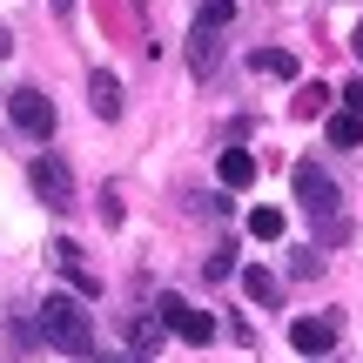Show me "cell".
Segmentation results:
<instances>
[{
	"instance_id": "19",
	"label": "cell",
	"mask_w": 363,
	"mask_h": 363,
	"mask_svg": "<svg viewBox=\"0 0 363 363\" xmlns=\"http://www.w3.org/2000/svg\"><path fill=\"white\" fill-rule=\"evenodd\" d=\"M337 94H343V108H350V115H363V74H357V81H343Z\"/></svg>"
},
{
	"instance_id": "11",
	"label": "cell",
	"mask_w": 363,
	"mask_h": 363,
	"mask_svg": "<svg viewBox=\"0 0 363 363\" xmlns=\"http://www.w3.org/2000/svg\"><path fill=\"white\" fill-rule=\"evenodd\" d=\"M216 61H222V34L195 21V34H189V67H195V74H208Z\"/></svg>"
},
{
	"instance_id": "14",
	"label": "cell",
	"mask_w": 363,
	"mask_h": 363,
	"mask_svg": "<svg viewBox=\"0 0 363 363\" xmlns=\"http://www.w3.org/2000/svg\"><path fill=\"white\" fill-rule=\"evenodd\" d=\"M128 343H135V357H142V363H155L162 357V323H148V316H142V323H128Z\"/></svg>"
},
{
	"instance_id": "7",
	"label": "cell",
	"mask_w": 363,
	"mask_h": 363,
	"mask_svg": "<svg viewBox=\"0 0 363 363\" xmlns=\"http://www.w3.org/2000/svg\"><path fill=\"white\" fill-rule=\"evenodd\" d=\"M88 108H94L101 121H115V115H121V81L108 74V67H94V74H88Z\"/></svg>"
},
{
	"instance_id": "5",
	"label": "cell",
	"mask_w": 363,
	"mask_h": 363,
	"mask_svg": "<svg viewBox=\"0 0 363 363\" xmlns=\"http://www.w3.org/2000/svg\"><path fill=\"white\" fill-rule=\"evenodd\" d=\"M7 121H13L21 135H34V142H48V135H54V101H48L40 88H13V94H7Z\"/></svg>"
},
{
	"instance_id": "6",
	"label": "cell",
	"mask_w": 363,
	"mask_h": 363,
	"mask_svg": "<svg viewBox=\"0 0 363 363\" xmlns=\"http://www.w3.org/2000/svg\"><path fill=\"white\" fill-rule=\"evenodd\" d=\"M289 343H296L303 357H330L337 350V323H330V316H296V323H289Z\"/></svg>"
},
{
	"instance_id": "1",
	"label": "cell",
	"mask_w": 363,
	"mask_h": 363,
	"mask_svg": "<svg viewBox=\"0 0 363 363\" xmlns=\"http://www.w3.org/2000/svg\"><path fill=\"white\" fill-rule=\"evenodd\" d=\"M40 337L67 357H94V316L81 310V296H48L40 303Z\"/></svg>"
},
{
	"instance_id": "13",
	"label": "cell",
	"mask_w": 363,
	"mask_h": 363,
	"mask_svg": "<svg viewBox=\"0 0 363 363\" xmlns=\"http://www.w3.org/2000/svg\"><path fill=\"white\" fill-rule=\"evenodd\" d=\"M323 135H330V148H363V115H350V108H337Z\"/></svg>"
},
{
	"instance_id": "16",
	"label": "cell",
	"mask_w": 363,
	"mask_h": 363,
	"mask_svg": "<svg viewBox=\"0 0 363 363\" xmlns=\"http://www.w3.org/2000/svg\"><path fill=\"white\" fill-rule=\"evenodd\" d=\"M229 21H235V0H202V27H216V34H222Z\"/></svg>"
},
{
	"instance_id": "21",
	"label": "cell",
	"mask_w": 363,
	"mask_h": 363,
	"mask_svg": "<svg viewBox=\"0 0 363 363\" xmlns=\"http://www.w3.org/2000/svg\"><path fill=\"white\" fill-rule=\"evenodd\" d=\"M350 48H357V61H363V21H357V34H350Z\"/></svg>"
},
{
	"instance_id": "20",
	"label": "cell",
	"mask_w": 363,
	"mask_h": 363,
	"mask_svg": "<svg viewBox=\"0 0 363 363\" xmlns=\"http://www.w3.org/2000/svg\"><path fill=\"white\" fill-rule=\"evenodd\" d=\"M7 54H13V34H7V27H0V61H7Z\"/></svg>"
},
{
	"instance_id": "4",
	"label": "cell",
	"mask_w": 363,
	"mask_h": 363,
	"mask_svg": "<svg viewBox=\"0 0 363 363\" xmlns=\"http://www.w3.org/2000/svg\"><path fill=\"white\" fill-rule=\"evenodd\" d=\"M27 182H34V195L54 208V216H67V208H74V169H67L61 155H34Z\"/></svg>"
},
{
	"instance_id": "15",
	"label": "cell",
	"mask_w": 363,
	"mask_h": 363,
	"mask_svg": "<svg viewBox=\"0 0 363 363\" xmlns=\"http://www.w3.org/2000/svg\"><path fill=\"white\" fill-rule=\"evenodd\" d=\"M249 235L276 242V235H283V208H249Z\"/></svg>"
},
{
	"instance_id": "9",
	"label": "cell",
	"mask_w": 363,
	"mask_h": 363,
	"mask_svg": "<svg viewBox=\"0 0 363 363\" xmlns=\"http://www.w3.org/2000/svg\"><path fill=\"white\" fill-rule=\"evenodd\" d=\"M242 296L256 303V310H276V303H283V283H276L262 262H249V269H242Z\"/></svg>"
},
{
	"instance_id": "2",
	"label": "cell",
	"mask_w": 363,
	"mask_h": 363,
	"mask_svg": "<svg viewBox=\"0 0 363 363\" xmlns=\"http://www.w3.org/2000/svg\"><path fill=\"white\" fill-rule=\"evenodd\" d=\"M289 182H296V202H303V216H323L330 229H337V208H343V189L337 182H330L323 169H316V162H296V169H289Z\"/></svg>"
},
{
	"instance_id": "10",
	"label": "cell",
	"mask_w": 363,
	"mask_h": 363,
	"mask_svg": "<svg viewBox=\"0 0 363 363\" xmlns=\"http://www.w3.org/2000/svg\"><path fill=\"white\" fill-rule=\"evenodd\" d=\"M216 175H222V189H249V182H256V155H249V148H222Z\"/></svg>"
},
{
	"instance_id": "17",
	"label": "cell",
	"mask_w": 363,
	"mask_h": 363,
	"mask_svg": "<svg viewBox=\"0 0 363 363\" xmlns=\"http://www.w3.org/2000/svg\"><path fill=\"white\" fill-rule=\"evenodd\" d=\"M202 276H208V283H222V276H235V249H216V256L202 262Z\"/></svg>"
},
{
	"instance_id": "18",
	"label": "cell",
	"mask_w": 363,
	"mask_h": 363,
	"mask_svg": "<svg viewBox=\"0 0 363 363\" xmlns=\"http://www.w3.org/2000/svg\"><path fill=\"white\" fill-rule=\"evenodd\" d=\"M316 108H330V88L316 81V88H303V101H296V115H316Z\"/></svg>"
},
{
	"instance_id": "8",
	"label": "cell",
	"mask_w": 363,
	"mask_h": 363,
	"mask_svg": "<svg viewBox=\"0 0 363 363\" xmlns=\"http://www.w3.org/2000/svg\"><path fill=\"white\" fill-rule=\"evenodd\" d=\"M54 262L67 269V283H74L81 296H101V283H94V276H88V262H81V242H67V235H61V242H54Z\"/></svg>"
},
{
	"instance_id": "22",
	"label": "cell",
	"mask_w": 363,
	"mask_h": 363,
	"mask_svg": "<svg viewBox=\"0 0 363 363\" xmlns=\"http://www.w3.org/2000/svg\"><path fill=\"white\" fill-rule=\"evenodd\" d=\"M54 13H74V0H54Z\"/></svg>"
},
{
	"instance_id": "12",
	"label": "cell",
	"mask_w": 363,
	"mask_h": 363,
	"mask_svg": "<svg viewBox=\"0 0 363 363\" xmlns=\"http://www.w3.org/2000/svg\"><path fill=\"white\" fill-rule=\"evenodd\" d=\"M249 67H256V74H269V81H296V74H303L289 48H256V54H249Z\"/></svg>"
},
{
	"instance_id": "3",
	"label": "cell",
	"mask_w": 363,
	"mask_h": 363,
	"mask_svg": "<svg viewBox=\"0 0 363 363\" xmlns=\"http://www.w3.org/2000/svg\"><path fill=\"white\" fill-rule=\"evenodd\" d=\"M155 323L175 330L182 343H195V350H208V343H216V316L195 310V303H182V296H155Z\"/></svg>"
}]
</instances>
